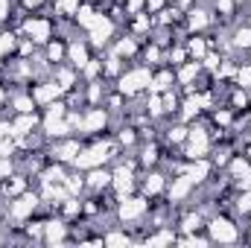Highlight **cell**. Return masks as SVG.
I'll return each mask as SVG.
<instances>
[{"label": "cell", "instance_id": "1", "mask_svg": "<svg viewBox=\"0 0 251 248\" xmlns=\"http://www.w3.org/2000/svg\"><path fill=\"white\" fill-rule=\"evenodd\" d=\"M149 82H152V67L149 64H140V67H131V70H123L117 76V91L123 94L126 99L149 91Z\"/></svg>", "mask_w": 251, "mask_h": 248}, {"label": "cell", "instance_id": "2", "mask_svg": "<svg viewBox=\"0 0 251 248\" xmlns=\"http://www.w3.org/2000/svg\"><path fill=\"white\" fill-rule=\"evenodd\" d=\"M53 29H56V24H53V18H44V15H32V18H24V24L18 26V32H24L26 38H32L35 44H47V41H53Z\"/></svg>", "mask_w": 251, "mask_h": 248}, {"label": "cell", "instance_id": "3", "mask_svg": "<svg viewBox=\"0 0 251 248\" xmlns=\"http://www.w3.org/2000/svg\"><path fill=\"white\" fill-rule=\"evenodd\" d=\"M210 146H213V140H210L207 128H201V125H190L187 140H184V158H187V161L207 158V155H210Z\"/></svg>", "mask_w": 251, "mask_h": 248}, {"label": "cell", "instance_id": "4", "mask_svg": "<svg viewBox=\"0 0 251 248\" xmlns=\"http://www.w3.org/2000/svg\"><path fill=\"white\" fill-rule=\"evenodd\" d=\"M38 204H41V193H29V190H24L21 196H15V198H9V207H6V213L15 219V222H26L35 210H38Z\"/></svg>", "mask_w": 251, "mask_h": 248}, {"label": "cell", "instance_id": "5", "mask_svg": "<svg viewBox=\"0 0 251 248\" xmlns=\"http://www.w3.org/2000/svg\"><path fill=\"white\" fill-rule=\"evenodd\" d=\"M149 213V198L146 196H123L117 201V219L120 222H140Z\"/></svg>", "mask_w": 251, "mask_h": 248}, {"label": "cell", "instance_id": "6", "mask_svg": "<svg viewBox=\"0 0 251 248\" xmlns=\"http://www.w3.org/2000/svg\"><path fill=\"white\" fill-rule=\"evenodd\" d=\"M204 228H207L210 243H237V240H240V228H237L228 216H213Z\"/></svg>", "mask_w": 251, "mask_h": 248}, {"label": "cell", "instance_id": "7", "mask_svg": "<svg viewBox=\"0 0 251 248\" xmlns=\"http://www.w3.org/2000/svg\"><path fill=\"white\" fill-rule=\"evenodd\" d=\"M50 161H59V164H70L73 167V161H76V155L82 152V140L79 137H62V140H56L53 146H50Z\"/></svg>", "mask_w": 251, "mask_h": 248}, {"label": "cell", "instance_id": "8", "mask_svg": "<svg viewBox=\"0 0 251 248\" xmlns=\"http://www.w3.org/2000/svg\"><path fill=\"white\" fill-rule=\"evenodd\" d=\"M108 125V108L102 105H94L88 111H82V134H91V137H100V131Z\"/></svg>", "mask_w": 251, "mask_h": 248}, {"label": "cell", "instance_id": "9", "mask_svg": "<svg viewBox=\"0 0 251 248\" xmlns=\"http://www.w3.org/2000/svg\"><path fill=\"white\" fill-rule=\"evenodd\" d=\"M91 59H94V56H91V44H88L85 38H70V41H67V62L73 64L79 73H82V67L91 62Z\"/></svg>", "mask_w": 251, "mask_h": 248}, {"label": "cell", "instance_id": "10", "mask_svg": "<svg viewBox=\"0 0 251 248\" xmlns=\"http://www.w3.org/2000/svg\"><path fill=\"white\" fill-rule=\"evenodd\" d=\"M111 170H102V167H94V170H88V175H85V190H91V193H100V190H111Z\"/></svg>", "mask_w": 251, "mask_h": 248}, {"label": "cell", "instance_id": "11", "mask_svg": "<svg viewBox=\"0 0 251 248\" xmlns=\"http://www.w3.org/2000/svg\"><path fill=\"white\" fill-rule=\"evenodd\" d=\"M176 85V70L170 67V64H164L158 73H152V82H149V91L152 94H164V91H170Z\"/></svg>", "mask_w": 251, "mask_h": 248}, {"label": "cell", "instance_id": "12", "mask_svg": "<svg viewBox=\"0 0 251 248\" xmlns=\"http://www.w3.org/2000/svg\"><path fill=\"white\" fill-rule=\"evenodd\" d=\"M184 21H187V29L190 32H196V29H204V26H210L213 24V12L210 9H204V6H193L187 15H184Z\"/></svg>", "mask_w": 251, "mask_h": 248}, {"label": "cell", "instance_id": "13", "mask_svg": "<svg viewBox=\"0 0 251 248\" xmlns=\"http://www.w3.org/2000/svg\"><path fill=\"white\" fill-rule=\"evenodd\" d=\"M44 62L47 64H62L67 62V41H62V38H56V41H47L44 44Z\"/></svg>", "mask_w": 251, "mask_h": 248}, {"label": "cell", "instance_id": "14", "mask_svg": "<svg viewBox=\"0 0 251 248\" xmlns=\"http://www.w3.org/2000/svg\"><path fill=\"white\" fill-rule=\"evenodd\" d=\"M143 196L149 198V196H161L164 193V187H167V175L164 173H155V170H146V178H143Z\"/></svg>", "mask_w": 251, "mask_h": 248}, {"label": "cell", "instance_id": "15", "mask_svg": "<svg viewBox=\"0 0 251 248\" xmlns=\"http://www.w3.org/2000/svg\"><path fill=\"white\" fill-rule=\"evenodd\" d=\"M158 161H161V149H158V143H155V140L143 143V146H140V155H137V164H140L143 170H155Z\"/></svg>", "mask_w": 251, "mask_h": 248}, {"label": "cell", "instance_id": "16", "mask_svg": "<svg viewBox=\"0 0 251 248\" xmlns=\"http://www.w3.org/2000/svg\"><path fill=\"white\" fill-rule=\"evenodd\" d=\"M120 59H137V53H140V47H137V38L134 35H120L117 41H114V47H111Z\"/></svg>", "mask_w": 251, "mask_h": 248}, {"label": "cell", "instance_id": "17", "mask_svg": "<svg viewBox=\"0 0 251 248\" xmlns=\"http://www.w3.org/2000/svg\"><path fill=\"white\" fill-rule=\"evenodd\" d=\"M193 181L187 178V173H181L173 184H170V201H181V198H187L190 193H193Z\"/></svg>", "mask_w": 251, "mask_h": 248}, {"label": "cell", "instance_id": "18", "mask_svg": "<svg viewBox=\"0 0 251 248\" xmlns=\"http://www.w3.org/2000/svg\"><path fill=\"white\" fill-rule=\"evenodd\" d=\"M184 47H187L190 59H196V62H201V59H204V53L210 50L207 38H201V35H190V38H184Z\"/></svg>", "mask_w": 251, "mask_h": 248}, {"label": "cell", "instance_id": "19", "mask_svg": "<svg viewBox=\"0 0 251 248\" xmlns=\"http://www.w3.org/2000/svg\"><path fill=\"white\" fill-rule=\"evenodd\" d=\"M79 6H82V0H53V9H56V15L62 21H73Z\"/></svg>", "mask_w": 251, "mask_h": 248}, {"label": "cell", "instance_id": "20", "mask_svg": "<svg viewBox=\"0 0 251 248\" xmlns=\"http://www.w3.org/2000/svg\"><path fill=\"white\" fill-rule=\"evenodd\" d=\"M231 47H234V50H251V24H246V26H237V29H234Z\"/></svg>", "mask_w": 251, "mask_h": 248}, {"label": "cell", "instance_id": "21", "mask_svg": "<svg viewBox=\"0 0 251 248\" xmlns=\"http://www.w3.org/2000/svg\"><path fill=\"white\" fill-rule=\"evenodd\" d=\"M26 190V175L21 173V175H9V181L3 184V196H9V198H15V196H21Z\"/></svg>", "mask_w": 251, "mask_h": 248}, {"label": "cell", "instance_id": "22", "mask_svg": "<svg viewBox=\"0 0 251 248\" xmlns=\"http://www.w3.org/2000/svg\"><path fill=\"white\" fill-rule=\"evenodd\" d=\"M187 123H176V125H170V128H167V140H170V143H176V146H181V143H184V140H187Z\"/></svg>", "mask_w": 251, "mask_h": 248}, {"label": "cell", "instance_id": "23", "mask_svg": "<svg viewBox=\"0 0 251 248\" xmlns=\"http://www.w3.org/2000/svg\"><path fill=\"white\" fill-rule=\"evenodd\" d=\"M234 210H237V213H243V216H249V213H251V187L237 193V198H234Z\"/></svg>", "mask_w": 251, "mask_h": 248}, {"label": "cell", "instance_id": "24", "mask_svg": "<svg viewBox=\"0 0 251 248\" xmlns=\"http://www.w3.org/2000/svg\"><path fill=\"white\" fill-rule=\"evenodd\" d=\"M199 228H204V219H201V213H187V216L181 219V231H184V234H196Z\"/></svg>", "mask_w": 251, "mask_h": 248}, {"label": "cell", "instance_id": "25", "mask_svg": "<svg viewBox=\"0 0 251 248\" xmlns=\"http://www.w3.org/2000/svg\"><path fill=\"white\" fill-rule=\"evenodd\" d=\"M137 143V128H131V125H123L120 131H117V146H134Z\"/></svg>", "mask_w": 251, "mask_h": 248}, {"label": "cell", "instance_id": "26", "mask_svg": "<svg viewBox=\"0 0 251 248\" xmlns=\"http://www.w3.org/2000/svg\"><path fill=\"white\" fill-rule=\"evenodd\" d=\"M131 240L126 237V234H117V231H111V234H102V246H128Z\"/></svg>", "mask_w": 251, "mask_h": 248}, {"label": "cell", "instance_id": "27", "mask_svg": "<svg viewBox=\"0 0 251 248\" xmlns=\"http://www.w3.org/2000/svg\"><path fill=\"white\" fill-rule=\"evenodd\" d=\"M161 243H176V234L173 231H161L155 237H146V246H161Z\"/></svg>", "mask_w": 251, "mask_h": 248}, {"label": "cell", "instance_id": "28", "mask_svg": "<svg viewBox=\"0 0 251 248\" xmlns=\"http://www.w3.org/2000/svg\"><path fill=\"white\" fill-rule=\"evenodd\" d=\"M126 15H137V12H146V0H123Z\"/></svg>", "mask_w": 251, "mask_h": 248}, {"label": "cell", "instance_id": "29", "mask_svg": "<svg viewBox=\"0 0 251 248\" xmlns=\"http://www.w3.org/2000/svg\"><path fill=\"white\" fill-rule=\"evenodd\" d=\"M9 15H12V0H0V26L9 21Z\"/></svg>", "mask_w": 251, "mask_h": 248}, {"label": "cell", "instance_id": "30", "mask_svg": "<svg viewBox=\"0 0 251 248\" xmlns=\"http://www.w3.org/2000/svg\"><path fill=\"white\" fill-rule=\"evenodd\" d=\"M47 0H21V6L26 9V12H35V9H41Z\"/></svg>", "mask_w": 251, "mask_h": 248}, {"label": "cell", "instance_id": "31", "mask_svg": "<svg viewBox=\"0 0 251 248\" xmlns=\"http://www.w3.org/2000/svg\"><path fill=\"white\" fill-rule=\"evenodd\" d=\"M9 131H12L9 120H0V140H3V137H9Z\"/></svg>", "mask_w": 251, "mask_h": 248}, {"label": "cell", "instance_id": "32", "mask_svg": "<svg viewBox=\"0 0 251 248\" xmlns=\"http://www.w3.org/2000/svg\"><path fill=\"white\" fill-rule=\"evenodd\" d=\"M249 237H251V219H249Z\"/></svg>", "mask_w": 251, "mask_h": 248}]
</instances>
